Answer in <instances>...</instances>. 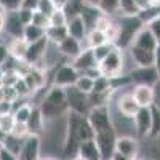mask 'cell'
<instances>
[{"mask_svg": "<svg viewBox=\"0 0 160 160\" xmlns=\"http://www.w3.org/2000/svg\"><path fill=\"white\" fill-rule=\"evenodd\" d=\"M83 5H85V0H68V3H66L64 8H62L66 16H68V19L78 16L80 13H82Z\"/></svg>", "mask_w": 160, "mask_h": 160, "instance_id": "30", "label": "cell"}, {"mask_svg": "<svg viewBox=\"0 0 160 160\" xmlns=\"http://www.w3.org/2000/svg\"><path fill=\"white\" fill-rule=\"evenodd\" d=\"M139 138L133 135H122L115 139V152H118L125 160H135L139 155Z\"/></svg>", "mask_w": 160, "mask_h": 160, "instance_id": "6", "label": "cell"}, {"mask_svg": "<svg viewBox=\"0 0 160 160\" xmlns=\"http://www.w3.org/2000/svg\"><path fill=\"white\" fill-rule=\"evenodd\" d=\"M151 111H152V125L149 138H157L160 136V109H157L155 106H151Z\"/></svg>", "mask_w": 160, "mask_h": 160, "instance_id": "34", "label": "cell"}, {"mask_svg": "<svg viewBox=\"0 0 160 160\" xmlns=\"http://www.w3.org/2000/svg\"><path fill=\"white\" fill-rule=\"evenodd\" d=\"M130 77L133 83H144V85H155L160 80V74L155 66H135L130 71Z\"/></svg>", "mask_w": 160, "mask_h": 160, "instance_id": "8", "label": "cell"}, {"mask_svg": "<svg viewBox=\"0 0 160 160\" xmlns=\"http://www.w3.org/2000/svg\"><path fill=\"white\" fill-rule=\"evenodd\" d=\"M68 16L62 8H55V11L50 15V26H68Z\"/></svg>", "mask_w": 160, "mask_h": 160, "instance_id": "35", "label": "cell"}, {"mask_svg": "<svg viewBox=\"0 0 160 160\" xmlns=\"http://www.w3.org/2000/svg\"><path fill=\"white\" fill-rule=\"evenodd\" d=\"M22 139H24V138H18V136H15V135H11V133H8L2 144L5 146L7 149H10L13 154L18 155L19 151H21V146H22Z\"/></svg>", "mask_w": 160, "mask_h": 160, "instance_id": "32", "label": "cell"}, {"mask_svg": "<svg viewBox=\"0 0 160 160\" xmlns=\"http://www.w3.org/2000/svg\"><path fill=\"white\" fill-rule=\"evenodd\" d=\"M0 146H2V144H0Z\"/></svg>", "mask_w": 160, "mask_h": 160, "instance_id": "60", "label": "cell"}, {"mask_svg": "<svg viewBox=\"0 0 160 160\" xmlns=\"http://www.w3.org/2000/svg\"><path fill=\"white\" fill-rule=\"evenodd\" d=\"M3 31H5L7 34H10L13 38H15V37H22L24 24H22V21H21L19 16H18V11H7Z\"/></svg>", "mask_w": 160, "mask_h": 160, "instance_id": "19", "label": "cell"}, {"mask_svg": "<svg viewBox=\"0 0 160 160\" xmlns=\"http://www.w3.org/2000/svg\"><path fill=\"white\" fill-rule=\"evenodd\" d=\"M5 16H7V15H0V32L3 31V26H5Z\"/></svg>", "mask_w": 160, "mask_h": 160, "instance_id": "54", "label": "cell"}, {"mask_svg": "<svg viewBox=\"0 0 160 160\" xmlns=\"http://www.w3.org/2000/svg\"><path fill=\"white\" fill-rule=\"evenodd\" d=\"M148 26H149V29L152 31V34H154V37L157 40V43L160 45V15L155 16L154 19H151L148 22Z\"/></svg>", "mask_w": 160, "mask_h": 160, "instance_id": "42", "label": "cell"}, {"mask_svg": "<svg viewBox=\"0 0 160 160\" xmlns=\"http://www.w3.org/2000/svg\"><path fill=\"white\" fill-rule=\"evenodd\" d=\"M3 99V91H2V83H0V101Z\"/></svg>", "mask_w": 160, "mask_h": 160, "instance_id": "58", "label": "cell"}, {"mask_svg": "<svg viewBox=\"0 0 160 160\" xmlns=\"http://www.w3.org/2000/svg\"><path fill=\"white\" fill-rule=\"evenodd\" d=\"M68 32L71 37H75L78 38L80 42H83V40L87 38V34H88V28H87V24L83 21L82 16H75V18H71L68 21Z\"/></svg>", "mask_w": 160, "mask_h": 160, "instance_id": "21", "label": "cell"}, {"mask_svg": "<svg viewBox=\"0 0 160 160\" xmlns=\"http://www.w3.org/2000/svg\"><path fill=\"white\" fill-rule=\"evenodd\" d=\"M154 66L160 74V45H157L155 50H154Z\"/></svg>", "mask_w": 160, "mask_h": 160, "instance_id": "51", "label": "cell"}, {"mask_svg": "<svg viewBox=\"0 0 160 160\" xmlns=\"http://www.w3.org/2000/svg\"><path fill=\"white\" fill-rule=\"evenodd\" d=\"M29 133H31L29 127H28V123H24V122H16L15 127H13V130H11V135H15L18 138H26Z\"/></svg>", "mask_w": 160, "mask_h": 160, "instance_id": "41", "label": "cell"}, {"mask_svg": "<svg viewBox=\"0 0 160 160\" xmlns=\"http://www.w3.org/2000/svg\"><path fill=\"white\" fill-rule=\"evenodd\" d=\"M48 37H42L37 42H32L29 43L28 47V53H26V58L24 61L28 62L29 66H38L40 62L43 61V56H45V51H47V47H48Z\"/></svg>", "mask_w": 160, "mask_h": 160, "instance_id": "13", "label": "cell"}, {"mask_svg": "<svg viewBox=\"0 0 160 160\" xmlns=\"http://www.w3.org/2000/svg\"><path fill=\"white\" fill-rule=\"evenodd\" d=\"M104 32H106V37H108L109 42L117 43V38H118V34H120V24H118L117 21H112L111 26H109V28L106 29Z\"/></svg>", "mask_w": 160, "mask_h": 160, "instance_id": "40", "label": "cell"}, {"mask_svg": "<svg viewBox=\"0 0 160 160\" xmlns=\"http://www.w3.org/2000/svg\"><path fill=\"white\" fill-rule=\"evenodd\" d=\"M120 15H138L135 0H120Z\"/></svg>", "mask_w": 160, "mask_h": 160, "instance_id": "39", "label": "cell"}, {"mask_svg": "<svg viewBox=\"0 0 160 160\" xmlns=\"http://www.w3.org/2000/svg\"><path fill=\"white\" fill-rule=\"evenodd\" d=\"M15 123H16V118L13 115V112H0V130H3L8 135V133H11Z\"/></svg>", "mask_w": 160, "mask_h": 160, "instance_id": "33", "label": "cell"}, {"mask_svg": "<svg viewBox=\"0 0 160 160\" xmlns=\"http://www.w3.org/2000/svg\"><path fill=\"white\" fill-rule=\"evenodd\" d=\"M133 96L139 108H151L154 104V87L152 85H144V83H136L131 90Z\"/></svg>", "mask_w": 160, "mask_h": 160, "instance_id": "15", "label": "cell"}, {"mask_svg": "<svg viewBox=\"0 0 160 160\" xmlns=\"http://www.w3.org/2000/svg\"><path fill=\"white\" fill-rule=\"evenodd\" d=\"M78 75H80V72L72 66V62H66L56 69L55 77H53V85H58L62 88L75 85Z\"/></svg>", "mask_w": 160, "mask_h": 160, "instance_id": "11", "label": "cell"}, {"mask_svg": "<svg viewBox=\"0 0 160 160\" xmlns=\"http://www.w3.org/2000/svg\"><path fill=\"white\" fill-rule=\"evenodd\" d=\"M5 136H7V133L3 131V130H0V144L3 142V139H5Z\"/></svg>", "mask_w": 160, "mask_h": 160, "instance_id": "55", "label": "cell"}, {"mask_svg": "<svg viewBox=\"0 0 160 160\" xmlns=\"http://www.w3.org/2000/svg\"><path fill=\"white\" fill-rule=\"evenodd\" d=\"M72 66L82 74V72H87L90 69H95L99 66L96 56H95V51H93L91 47H83V50L78 53V55L72 59Z\"/></svg>", "mask_w": 160, "mask_h": 160, "instance_id": "12", "label": "cell"}, {"mask_svg": "<svg viewBox=\"0 0 160 160\" xmlns=\"http://www.w3.org/2000/svg\"><path fill=\"white\" fill-rule=\"evenodd\" d=\"M131 45H136V47H141V48H146V50H155V47L158 45L157 40L152 34V31L149 29L148 24H144L142 28L138 31V34L135 35V38H133V43Z\"/></svg>", "mask_w": 160, "mask_h": 160, "instance_id": "16", "label": "cell"}, {"mask_svg": "<svg viewBox=\"0 0 160 160\" xmlns=\"http://www.w3.org/2000/svg\"><path fill=\"white\" fill-rule=\"evenodd\" d=\"M0 160H18V155L13 154L10 149H7L5 146H0Z\"/></svg>", "mask_w": 160, "mask_h": 160, "instance_id": "47", "label": "cell"}, {"mask_svg": "<svg viewBox=\"0 0 160 160\" xmlns=\"http://www.w3.org/2000/svg\"><path fill=\"white\" fill-rule=\"evenodd\" d=\"M2 91H3V99L8 102H16L21 98L15 85H2Z\"/></svg>", "mask_w": 160, "mask_h": 160, "instance_id": "37", "label": "cell"}, {"mask_svg": "<svg viewBox=\"0 0 160 160\" xmlns=\"http://www.w3.org/2000/svg\"><path fill=\"white\" fill-rule=\"evenodd\" d=\"M45 35L48 37L50 42L58 45L59 42H62V40L69 35L68 26H50V28H47V31H45Z\"/></svg>", "mask_w": 160, "mask_h": 160, "instance_id": "25", "label": "cell"}, {"mask_svg": "<svg viewBox=\"0 0 160 160\" xmlns=\"http://www.w3.org/2000/svg\"><path fill=\"white\" fill-rule=\"evenodd\" d=\"M117 130L115 127L112 128H106L101 131L95 133V141L99 148L101 158H111L114 151H115V139H117Z\"/></svg>", "mask_w": 160, "mask_h": 160, "instance_id": "7", "label": "cell"}, {"mask_svg": "<svg viewBox=\"0 0 160 160\" xmlns=\"http://www.w3.org/2000/svg\"><path fill=\"white\" fill-rule=\"evenodd\" d=\"M22 8H29V10H37L38 7V0H22Z\"/></svg>", "mask_w": 160, "mask_h": 160, "instance_id": "52", "label": "cell"}, {"mask_svg": "<svg viewBox=\"0 0 160 160\" xmlns=\"http://www.w3.org/2000/svg\"><path fill=\"white\" fill-rule=\"evenodd\" d=\"M118 24H120V34L115 45L127 50L133 43V38L144 26V22L138 15H122V19L118 21Z\"/></svg>", "mask_w": 160, "mask_h": 160, "instance_id": "2", "label": "cell"}, {"mask_svg": "<svg viewBox=\"0 0 160 160\" xmlns=\"http://www.w3.org/2000/svg\"><path fill=\"white\" fill-rule=\"evenodd\" d=\"M32 104L31 102H24L21 106H18V108H15L13 106V115H15L16 118V122H24V123H28V120L32 114Z\"/></svg>", "mask_w": 160, "mask_h": 160, "instance_id": "29", "label": "cell"}, {"mask_svg": "<svg viewBox=\"0 0 160 160\" xmlns=\"http://www.w3.org/2000/svg\"><path fill=\"white\" fill-rule=\"evenodd\" d=\"M75 87L78 90H82L83 93H87V95H90L93 91V87H95V78L88 74H80L75 82Z\"/></svg>", "mask_w": 160, "mask_h": 160, "instance_id": "31", "label": "cell"}, {"mask_svg": "<svg viewBox=\"0 0 160 160\" xmlns=\"http://www.w3.org/2000/svg\"><path fill=\"white\" fill-rule=\"evenodd\" d=\"M51 2L56 8H64V5L68 3V0H51Z\"/></svg>", "mask_w": 160, "mask_h": 160, "instance_id": "53", "label": "cell"}, {"mask_svg": "<svg viewBox=\"0 0 160 160\" xmlns=\"http://www.w3.org/2000/svg\"><path fill=\"white\" fill-rule=\"evenodd\" d=\"M87 118H88L90 125L93 127V130H95V133L114 127L109 104H102V106H95V108H91L88 111V114H87Z\"/></svg>", "mask_w": 160, "mask_h": 160, "instance_id": "4", "label": "cell"}, {"mask_svg": "<svg viewBox=\"0 0 160 160\" xmlns=\"http://www.w3.org/2000/svg\"><path fill=\"white\" fill-rule=\"evenodd\" d=\"M139 111V104L136 102L133 93H123L117 98V112L128 118H133L135 114Z\"/></svg>", "mask_w": 160, "mask_h": 160, "instance_id": "14", "label": "cell"}, {"mask_svg": "<svg viewBox=\"0 0 160 160\" xmlns=\"http://www.w3.org/2000/svg\"><path fill=\"white\" fill-rule=\"evenodd\" d=\"M32 22L35 26H40V28H43L47 31V28H50V16L45 15V13L35 10L34 11V16H32Z\"/></svg>", "mask_w": 160, "mask_h": 160, "instance_id": "38", "label": "cell"}, {"mask_svg": "<svg viewBox=\"0 0 160 160\" xmlns=\"http://www.w3.org/2000/svg\"><path fill=\"white\" fill-rule=\"evenodd\" d=\"M66 98H68V106L69 111L78 112L82 115H87L90 111V101H88V95L83 93L82 90H78L75 85L66 87Z\"/></svg>", "mask_w": 160, "mask_h": 160, "instance_id": "5", "label": "cell"}, {"mask_svg": "<svg viewBox=\"0 0 160 160\" xmlns=\"http://www.w3.org/2000/svg\"><path fill=\"white\" fill-rule=\"evenodd\" d=\"M3 74H5V69H3V66H0V82H2V78H3Z\"/></svg>", "mask_w": 160, "mask_h": 160, "instance_id": "57", "label": "cell"}, {"mask_svg": "<svg viewBox=\"0 0 160 160\" xmlns=\"http://www.w3.org/2000/svg\"><path fill=\"white\" fill-rule=\"evenodd\" d=\"M157 109H160V80L154 85V104Z\"/></svg>", "mask_w": 160, "mask_h": 160, "instance_id": "50", "label": "cell"}, {"mask_svg": "<svg viewBox=\"0 0 160 160\" xmlns=\"http://www.w3.org/2000/svg\"><path fill=\"white\" fill-rule=\"evenodd\" d=\"M85 3H90V5H96V7H98L99 0H85Z\"/></svg>", "mask_w": 160, "mask_h": 160, "instance_id": "56", "label": "cell"}, {"mask_svg": "<svg viewBox=\"0 0 160 160\" xmlns=\"http://www.w3.org/2000/svg\"><path fill=\"white\" fill-rule=\"evenodd\" d=\"M87 47H91V48H95L98 45H102L106 42H109L108 37H106V32L104 31H99V29H91L88 31L87 34Z\"/></svg>", "mask_w": 160, "mask_h": 160, "instance_id": "27", "label": "cell"}, {"mask_svg": "<svg viewBox=\"0 0 160 160\" xmlns=\"http://www.w3.org/2000/svg\"><path fill=\"white\" fill-rule=\"evenodd\" d=\"M18 11V16H19V19L22 21V24L26 26V24H29V22H32V16H34V11L35 10H29V8H19V10H16Z\"/></svg>", "mask_w": 160, "mask_h": 160, "instance_id": "44", "label": "cell"}, {"mask_svg": "<svg viewBox=\"0 0 160 160\" xmlns=\"http://www.w3.org/2000/svg\"><path fill=\"white\" fill-rule=\"evenodd\" d=\"M82 43H83V42H80L78 38L68 35V37L62 40V42L58 43V48H59V51L62 53L64 58H69V59L72 61V59L78 55V53L83 50V45H82Z\"/></svg>", "mask_w": 160, "mask_h": 160, "instance_id": "17", "label": "cell"}, {"mask_svg": "<svg viewBox=\"0 0 160 160\" xmlns=\"http://www.w3.org/2000/svg\"><path fill=\"white\" fill-rule=\"evenodd\" d=\"M28 47H29V42L24 37H15L10 42L8 50H10V55L15 59L22 61L26 58V53H28Z\"/></svg>", "mask_w": 160, "mask_h": 160, "instance_id": "23", "label": "cell"}, {"mask_svg": "<svg viewBox=\"0 0 160 160\" xmlns=\"http://www.w3.org/2000/svg\"><path fill=\"white\" fill-rule=\"evenodd\" d=\"M133 123H135V133L139 139L149 138L151 125H152V111L151 108H139V111L133 117Z\"/></svg>", "mask_w": 160, "mask_h": 160, "instance_id": "10", "label": "cell"}, {"mask_svg": "<svg viewBox=\"0 0 160 160\" xmlns=\"http://www.w3.org/2000/svg\"><path fill=\"white\" fill-rule=\"evenodd\" d=\"M55 5H53V2L51 0H38V7H37V10L38 11H42V13H45V15H51L53 11H55Z\"/></svg>", "mask_w": 160, "mask_h": 160, "instance_id": "45", "label": "cell"}, {"mask_svg": "<svg viewBox=\"0 0 160 160\" xmlns=\"http://www.w3.org/2000/svg\"><path fill=\"white\" fill-rule=\"evenodd\" d=\"M98 8L101 10V13L104 15H120V0H99Z\"/></svg>", "mask_w": 160, "mask_h": 160, "instance_id": "28", "label": "cell"}, {"mask_svg": "<svg viewBox=\"0 0 160 160\" xmlns=\"http://www.w3.org/2000/svg\"><path fill=\"white\" fill-rule=\"evenodd\" d=\"M135 5H136L138 13H139V11H144V10H149L155 3H154V0H135Z\"/></svg>", "mask_w": 160, "mask_h": 160, "instance_id": "48", "label": "cell"}, {"mask_svg": "<svg viewBox=\"0 0 160 160\" xmlns=\"http://www.w3.org/2000/svg\"><path fill=\"white\" fill-rule=\"evenodd\" d=\"M130 56L133 59L135 66H154V51L152 50H146L136 45H130Z\"/></svg>", "mask_w": 160, "mask_h": 160, "instance_id": "18", "label": "cell"}, {"mask_svg": "<svg viewBox=\"0 0 160 160\" xmlns=\"http://www.w3.org/2000/svg\"><path fill=\"white\" fill-rule=\"evenodd\" d=\"M45 123H47V120H45L42 111H40V108H34L32 114H31V117L28 120L29 131L34 133V135H40V133L45 130Z\"/></svg>", "mask_w": 160, "mask_h": 160, "instance_id": "24", "label": "cell"}, {"mask_svg": "<svg viewBox=\"0 0 160 160\" xmlns=\"http://www.w3.org/2000/svg\"><path fill=\"white\" fill-rule=\"evenodd\" d=\"M40 148H42L40 135L29 133L22 139V146H21V151L18 154V158L19 160H37V158H40Z\"/></svg>", "mask_w": 160, "mask_h": 160, "instance_id": "9", "label": "cell"}, {"mask_svg": "<svg viewBox=\"0 0 160 160\" xmlns=\"http://www.w3.org/2000/svg\"><path fill=\"white\" fill-rule=\"evenodd\" d=\"M22 37L28 40L29 43L32 42H37L42 37H45V29L40 28V26H35L34 22H29L24 26V32H22Z\"/></svg>", "mask_w": 160, "mask_h": 160, "instance_id": "26", "label": "cell"}, {"mask_svg": "<svg viewBox=\"0 0 160 160\" xmlns=\"http://www.w3.org/2000/svg\"><path fill=\"white\" fill-rule=\"evenodd\" d=\"M10 56H11V55H10L8 45H5V43H2V42H0V66H3Z\"/></svg>", "mask_w": 160, "mask_h": 160, "instance_id": "49", "label": "cell"}, {"mask_svg": "<svg viewBox=\"0 0 160 160\" xmlns=\"http://www.w3.org/2000/svg\"><path fill=\"white\" fill-rule=\"evenodd\" d=\"M123 48L114 47L112 51L106 56L102 61H99V71L104 77H117L120 74H123L125 69V58H123Z\"/></svg>", "mask_w": 160, "mask_h": 160, "instance_id": "3", "label": "cell"}, {"mask_svg": "<svg viewBox=\"0 0 160 160\" xmlns=\"http://www.w3.org/2000/svg\"><path fill=\"white\" fill-rule=\"evenodd\" d=\"M154 3L155 5H160V0H154Z\"/></svg>", "mask_w": 160, "mask_h": 160, "instance_id": "59", "label": "cell"}, {"mask_svg": "<svg viewBox=\"0 0 160 160\" xmlns=\"http://www.w3.org/2000/svg\"><path fill=\"white\" fill-rule=\"evenodd\" d=\"M40 111H42L45 120H55L61 115H66L69 112V106H68V98H66V90L62 87L53 85L43 99L38 104Z\"/></svg>", "mask_w": 160, "mask_h": 160, "instance_id": "1", "label": "cell"}, {"mask_svg": "<svg viewBox=\"0 0 160 160\" xmlns=\"http://www.w3.org/2000/svg\"><path fill=\"white\" fill-rule=\"evenodd\" d=\"M15 88L18 90V93H19V96H21V98H22V96H29V95H32L31 90H29V87H28V83L24 82L22 75L15 82Z\"/></svg>", "mask_w": 160, "mask_h": 160, "instance_id": "43", "label": "cell"}, {"mask_svg": "<svg viewBox=\"0 0 160 160\" xmlns=\"http://www.w3.org/2000/svg\"><path fill=\"white\" fill-rule=\"evenodd\" d=\"M101 15H102L101 10H99L96 5H90V3H85L83 8H82V13H80V16L83 18L88 31H91V29L96 28V21L99 19Z\"/></svg>", "mask_w": 160, "mask_h": 160, "instance_id": "22", "label": "cell"}, {"mask_svg": "<svg viewBox=\"0 0 160 160\" xmlns=\"http://www.w3.org/2000/svg\"><path fill=\"white\" fill-rule=\"evenodd\" d=\"M114 47H117V45H115V43H112V42H106V43H102V45H98V47L93 48V51H95V56H96L98 62H99V61H102L106 56H108L109 53L112 51V48H114Z\"/></svg>", "mask_w": 160, "mask_h": 160, "instance_id": "36", "label": "cell"}, {"mask_svg": "<svg viewBox=\"0 0 160 160\" xmlns=\"http://www.w3.org/2000/svg\"><path fill=\"white\" fill-rule=\"evenodd\" d=\"M77 157L83 158V160H101V152H99V148H98L95 138L85 139V141L80 142L78 151H77Z\"/></svg>", "mask_w": 160, "mask_h": 160, "instance_id": "20", "label": "cell"}, {"mask_svg": "<svg viewBox=\"0 0 160 160\" xmlns=\"http://www.w3.org/2000/svg\"><path fill=\"white\" fill-rule=\"evenodd\" d=\"M0 5H2L7 11H16L21 8L22 0H0Z\"/></svg>", "mask_w": 160, "mask_h": 160, "instance_id": "46", "label": "cell"}]
</instances>
